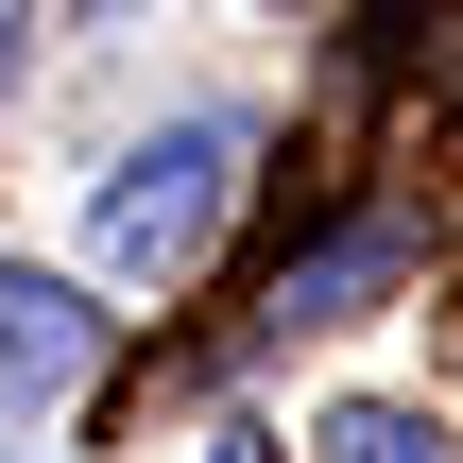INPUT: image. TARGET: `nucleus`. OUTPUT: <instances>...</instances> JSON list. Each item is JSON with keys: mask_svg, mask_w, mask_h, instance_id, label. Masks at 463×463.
<instances>
[{"mask_svg": "<svg viewBox=\"0 0 463 463\" xmlns=\"http://www.w3.org/2000/svg\"><path fill=\"white\" fill-rule=\"evenodd\" d=\"M241 155H258V120L241 103H189V120H155V137H120L103 155V189H86V258L103 275H189L206 258V223H223V189H241Z\"/></svg>", "mask_w": 463, "mask_h": 463, "instance_id": "1", "label": "nucleus"}, {"mask_svg": "<svg viewBox=\"0 0 463 463\" xmlns=\"http://www.w3.org/2000/svg\"><path fill=\"white\" fill-rule=\"evenodd\" d=\"M395 275H412V223H344L326 258H292V275H275V309H258V344H309V326H361V309H378Z\"/></svg>", "mask_w": 463, "mask_h": 463, "instance_id": "2", "label": "nucleus"}, {"mask_svg": "<svg viewBox=\"0 0 463 463\" xmlns=\"http://www.w3.org/2000/svg\"><path fill=\"white\" fill-rule=\"evenodd\" d=\"M86 378V292L69 275H0V395H69Z\"/></svg>", "mask_w": 463, "mask_h": 463, "instance_id": "3", "label": "nucleus"}, {"mask_svg": "<svg viewBox=\"0 0 463 463\" xmlns=\"http://www.w3.org/2000/svg\"><path fill=\"white\" fill-rule=\"evenodd\" d=\"M309 447H326V463H447V430H430V412H395V395H344Z\"/></svg>", "mask_w": 463, "mask_h": 463, "instance_id": "4", "label": "nucleus"}, {"mask_svg": "<svg viewBox=\"0 0 463 463\" xmlns=\"http://www.w3.org/2000/svg\"><path fill=\"white\" fill-rule=\"evenodd\" d=\"M0 69H17V17H0Z\"/></svg>", "mask_w": 463, "mask_h": 463, "instance_id": "5", "label": "nucleus"}, {"mask_svg": "<svg viewBox=\"0 0 463 463\" xmlns=\"http://www.w3.org/2000/svg\"><path fill=\"white\" fill-rule=\"evenodd\" d=\"M206 463H258V447H206Z\"/></svg>", "mask_w": 463, "mask_h": 463, "instance_id": "6", "label": "nucleus"}, {"mask_svg": "<svg viewBox=\"0 0 463 463\" xmlns=\"http://www.w3.org/2000/svg\"><path fill=\"white\" fill-rule=\"evenodd\" d=\"M275 17H292V0H275Z\"/></svg>", "mask_w": 463, "mask_h": 463, "instance_id": "7", "label": "nucleus"}]
</instances>
